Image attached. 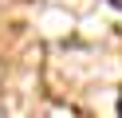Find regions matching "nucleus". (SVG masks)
I'll use <instances>...</instances> for the list:
<instances>
[{"label":"nucleus","mask_w":122,"mask_h":118,"mask_svg":"<svg viewBox=\"0 0 122 118\" xmlns=\"http://www.w3.org/2000/svg\"><path fill=\"white\" fill-rule=\"evenodd\" d=\"M110 4H114V8H122V0H110Z\"/></svg>","instance_id":"obj_1"},{"label":"nucleus","mask_w":122,"mask_h":118,"mask_svg":"<svg viewBox=\"0 0 122 118\" xmlns=\"http://www.w3.org/2000/svg\"><path fill=\"white\" fill-rule=\"evenodd\" d=\"M118 118H122V98H118Z\"/></svg>","instance_id":"obj_2"}]
</instances>
